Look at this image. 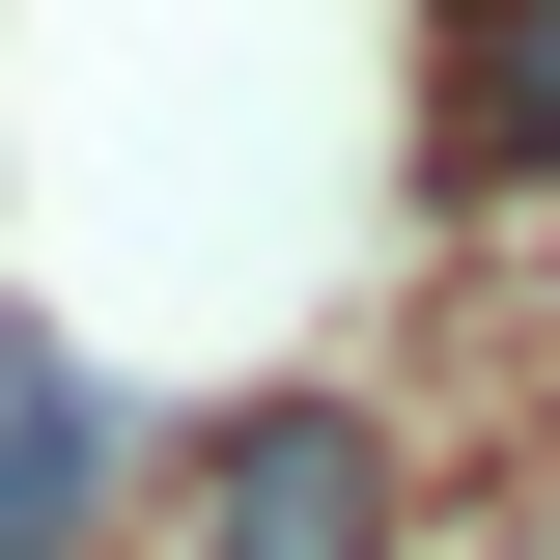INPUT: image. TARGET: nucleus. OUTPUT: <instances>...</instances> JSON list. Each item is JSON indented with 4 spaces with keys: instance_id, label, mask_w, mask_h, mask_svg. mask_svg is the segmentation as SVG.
Segmentation results:
<instances>
[{
    "instance_id": "nucleus-1",
    "label": "nucleus",
    "mask_w": 560,
    "mask_h": 560,
    "mask_svg": "<svg viewBox=\"0 0 560 560\" xmlns=\"http://www.w3.org/2000/svg\"><path fill=\"white\" fill-rule=\"evenodd\" d=\"M168 560H393V420H364V393H253V420H197Z\"/></svg>"
},
{
    "instance_id": "nucleus-2",
    "label": "nucleus",
    "mask_w": 560,
    "mask_h": 560,
    "mask_svg": "<svg viewBox=\"0 0 560 560\" xmlns=\"http://www.w3.org/2000/svg\"><path fill=\"white\" fill-rule=\"evenodd\" d=\"M448 197H533L560 168V0H448V113H420Z\"/></svg>"
},
{
    "instance_id": "nucleus-3",
    "label": "nucleus",
    "mask_w": 560,
    "mask_h": 560,
    "mask_svg": "<svg viewBox=\"0 0 560 560\" xmlns=\"http://www.w3.org/2000/svg\"><path fill=\"white\" fill-rule=\"evenodd\" d=\"M84 504H113V393L84 364H0V560H84Z\"/></svg>"
}]
</instances>
